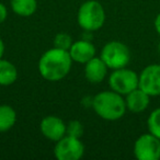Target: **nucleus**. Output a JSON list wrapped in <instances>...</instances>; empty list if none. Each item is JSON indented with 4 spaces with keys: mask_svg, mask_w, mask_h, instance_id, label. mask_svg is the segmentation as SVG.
Masks as SVG:
<instances>
[{
    "mask_svg": "<svg viewBox=\"0 0 160 160\" xmlns=\"http://www.w3.org/2000/svg\"><path fill=\"white\" fill-rule=\"evenodd\" d=\"M138 88L150 97L160 96V65L146 66L138 75Z\"/></svg>",
    "mask_w": 160,
    "mask_h": 160,
    "instance_id": "obj_8",
    "label": "nucleus"
},
{
    "mask_svg": "<svg viewBox=\"0 0 160 160\" xmlns=\"http://www.w3.org/2000/svg\"><path fill=\"white\" fill-rule=\"evenodd\" d=\"M72 59L69 51L53 47L38 60V72L47 81H59L71 70Z\"/></svg>",
    "mask_w": 160,
    "mask_h": 160,
    "instance_id": "obj_1",
    "label": "nucleus"
},
{
    "mask_svg": "<svg viewBox=\"0 0 160 160\" xmlns=\"http://www.w3.org/2000/svg\"><path fill=\"white\" fill-rule=\"evenodd\" d=\"M148 132L160 139V108H157L149 114L147 120Z\"/></svg>",
    "mask_w": 160,
    "mask_h": 160,
    "instance_id": "obj_16",
    "label": "nucleus"
},
{
    "mask_svg": "<svg viewBox=\"0 0 160 160\" xmlns=\"http://www.w3.org/2000/svg\"><path fill=\"white\" fill-rule=\"evenodd\" d=\"M12 11L20 17H31L38 8L36 0H10Z\"/></svg>",
    "mask_w": 160,
    "mask_h": 160,
    "instance_id": "obj_15",
    "label": "nucleus"
},
{
    "mask_svg": "<svg viewBox=\"0 0 160 160\" xmlns=\"http://www.w3.org/2000/svg\"><path fill=\"white\" fill-rule=\"evenodd\" d=\"M109 86L111 90L122 96H126L138 88V75L126 67L114 69L109 77Z\"/></svg>",
    "mask_w": 160,
    "mask_h": 160,
    "instance_id": "obj_5",
    "label": "nucleus"
},
{
    "mask_svg": "<svg viewBox=\"0 0 160 160\" xmlns=\"http://www.w3.org/2000/svg\"><path fill=\"white\" fill-rule=\"evenodd\" d=\"M83 134V125L77 120H72L66 124V135L80 138Z\"/></svg>",
    "mask_w": 160,
    "mask_h": 160,
    "instance_id": "obj_18",
    "label": "nucleus"
},
{
    "mask_svg": "<svg viewBox=\"0 0 160 160\" xmlns=\"http://www.w3.org/2000/svg\"><path fill=\"white\" fill-rule=\"evenodd\" d=\"M153 24H155V29H156V31H157V33L160 35V13L156 17L155 23H153Z\"/></svg>",
    "mask_w": 160,
    "mask_h": 160,
    "instance_id": "obj_20",
    "label": "nucleus"
},
{
    "mask_svg": "<svg viewBox=\"0 0 160 160\" xmlns=\"http://www.w3.org/2000/svg\"><path fill=\"white\" fill-rule=\"evenodd\" d=\"M40 131L45 138L56 142L66 135V124L58 116L47 115L41 121Z\"/></svg>",
    "mask_w": 160,
    "mask_h": 160,
    "instance_id": "obj_9",
    "label": "nucleus"
},
{
    "mask_svg": "<svg viewBox=\"0 0 160 160\" xmlns=\"http://www.w3.org/2000/svg\"><path fill=\"white\" fill-rule=\"evenodd\" d=\"M100 57L107 64L109 69L124 68L131 60V51L122 42L111 41L107 43L101 49Z\"/></svg>",
    "mask_w": 160,
    "mask_h": 160,
    "instance_id": "obj_4",
    "label": "nucleus"
},
{
    "mask_svg": "<svg viewBox=\"0 0 160 160\" xmlns=\"http://www.w3.org/2000/svg\"><path fill=\"white\" fill-rule=\"evenodd\" d=\"M17 122V112L11 105H0V133L8 132Z\"/></svg>",
    "mask_w": 160,
    "mask_h": 160,
    "instance_id": "obj_14",
    "label": "nucleus"
},
{
    "mask_svg": "<svg viewBox=\"0 0 160 160\" xmlns=\"http://www.w3.org/2000/svg\"><path fill=\"white\" fill-rule=\"evenodd\" d=\"M108 69L109 67L103 62L102 58L100 56H94L85 64V77L91 83H100L107 77Z\"/></svg>",
    "mask_w": 160,
    "mask_h": 160,
    "instance_id": "obj_11",
    "label": "nucleus"
},
{
    "mask_svg": "<svg viewBox=\"0 0 160 160\" xmlns=\"http://www.w3.org/2000/svg\"><path fill=\"white\" fill-rule=\"evenodd\" d=\"M69 54H70L72 62L86 64L96 56V47L89 41L79 40L72 43V45L69 48Z\"/></svg>",
    "mask_w": 160,
    "mask_h": 160,
    "instance_id": "obj_10",
    "label": "nucleus"
},
{
    "mask_svg": "<svg viewBox=\"0 0 160 160\" xmlns=\"http://www.w3.org/2000/svg\"><path fill=\"white\" fill-rule=\"evenodd\" d=\"M134 155L138 160H159L160 139L150 133L140 135L134 144Z\"/></svg>",
    "mask_w": 160,
    "mask_h": 160,
    "instance_id": "obj_7",
    "label": "nucleus"
},
{
    "mask_svg": "<svg viewBox=\"0 0 160 160\" xmlns=\"http://www.w3.org/2000/svg\"><path fill=\"white\" fill-rule=\"evenodd\" d=\"M158 51H159V53H160V42H159V45H158Z\"/></svg>",
    "mask_w": 160,
    "mask_h": 160,
    "instance_id": "obj_22",
    "label": "nucleus"
},
{
    "mask_svg": "<svg viewBox=\"0 0 160 160\" xmlns=\"http://www.w3.org/2000/svg\"><path fill=\"white\" fill-rule=\"evenodd\" d=\"M72 43L71 36L67 33H58L54 38V47L65 49V51H69Z\"/></svg>",
    "mask_w": 160,
    "mask_h": 160,
    "instance_id": "obj_17",
    "label": "nucleus"
},
{
    "mask_svg": "<svg viewBox=\"0 0 160 160\" xmlns=\"http://www.w3.org/2000/svg\"><path fill=\"white\" fill-rule=\"evenodd\" d=\"M7 17H8L7 7H6L3 3L0 2V24H1V23H3L6 20H7Z\"/></svg>",
    "mask_w": 160,
    "mask_h": 160,
    "instance_id": "obj_19",
    "label": "nucleus"
},
{
    "mask_svg": "<svg viewBox=\"0 0 160 160\" xmlns=\"http://www.w3.org/2000/svg\"><path fill=\"white\" fill-rule=\"evenodd\" d=\"M85 155V145L80 138L65 135L56 142L54 156L57 160H79Z\"/></svg>",
    "mask_w": 160,
    "mask_h": 160,
    "instance_id": "obj_6",
    "label": "nucleus"
},
{
    "mask_svg": "<svg viewBox=\"0 0 160 160\" xmlns=\"http://www.w3.org/2000/svg\"><path fill=\"white\" fill-rule=\"evenodd\" d=\"M3 54H5V43H3L2 38H0V58H2Z\"/></svg>",
    "mask_w": 160,
    "mask_h": 160,
    "instance_id": "obj_21",
    "label": "nucleus"
},
{
    "mask_svg": "<svg viewBox=\"0 0 160 160\" xmlns=\"http://www.w3.org/2000/svg\"><path fill=\"white\" fill-rule=\"evenodd\" d=\"M18 79V69L9 60L0 58V86H11Z\"/></svg>",
    "mask_w": 160,
    "mask_h": 160,
    "instance_id": "obj_13",
    "label": "nucleus"
},
{
    "mask_svg": "<svg viewBox=\"0 0 160 160\" xmlns=\"http://www.w3.org/2000/svg\"><path fill=\"white\" fill-rule=\"evenodd\" d=\"M91 105L93 111L105 121L120 120L127 110L123 96L113 90L99 92L93 97Z\"/></svg>",
    "mask_w": 160,
    "mask_h": 160,
    "instance_id": "obj_2",
    "label": "nucleus"
},
{
    "mask_svg": "<svg viewBox=\"0 0 160 160\" xmlns=\"http://www.w3.org/2000/svg\"><path fill=\"white\" fill-rule=\"evenodd\" d=\"M125 103L128 111L133 113H140L148 108L150 103V96L139 88H136L125 96Z\"/></svg>",
    "mask_w": 160,
    "mask_h": 160,
    "instance_id": "obj_12",
    "label": "nucleus"
},
{
    "mask_svg": "<svg viewBox=\"0 0 160 160\" xmlns=\"http://www.w3.org/2000/svg\"><path fill=\"white\" fill-rule=\"evenodd\" d=\"M77 20L80 28L85 31H98L105 23L104 8L97 0H87L78 10Z\"/></svg>",
    "mask_w": 160,
    "mask_h": 160,
    "instance_id": "obj_3",
    "label": "nucleus"
}]
</instances>
